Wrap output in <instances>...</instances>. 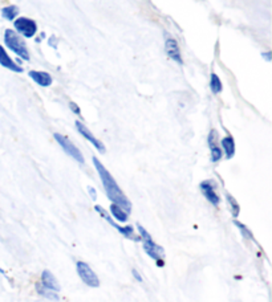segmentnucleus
I'll return each instance as SVG.
<instances>
[{"label":"nucleus","instance_id":"obj_1","mask_svg":"<svg viewBox=\"0 0 272 302\" xmlns=\"http://www.w3.org/2000/svg\"><path fill=\"white\" fill-rule=\"evenodd\" d=\"M93 165L97 170L98 175H100V179L102 182V186H104V190L106 192L107 198L112 203H115V204L120 205L125 212H128L130 214L131 212V203L128 198H126V195L121 191V188L120 186L117 185V182L115 180V178L112 176L111 172L107 171L105 166L98 161V158L93 157Z\"/></svg>","mask_w":272,"mask_h":302},{"label":"nucleus","instance_id":"obj_2","mask_svg":"<svg viewBox=\"0 0 272 302\" xmlns=\"http://www.w3.org/2000/svg\"><path fill=\"white\" fill-rule=\"evenodd\" d=\"M137 229L138 233H140V238L144 241V251L148 253V256H150L151 259L154 260L157 266L164 268L165 266V260H164V253L165 252H164V248L155 244L150 233L141 224H137Z\"/></svg>","mask_w":272,"mask_h":302},{"label":"nucleus","instance_id":"obj_3","mask_svg":"<svg viewBox=\"0 0 272 302\" xmlns=\"http://www.w3.org/2000/svg\"><path fill=\"white\" fill-rule=\"evenodd\" d=\"M4 44L10 50H12L14 53L23 60H30V53H28V48L25 43L23 41L21 36L17 34L16 31L6 29L4 31Z\"/></svg>","mask_w":272,"mask_h":302},{"label":"nucleus","instance_id":"obj_4","mask_svg":"<svg viewBox=\"0 0 272 302\" xmlns=\"http://www.w3.org/2000/svg\"><path fill=\"white\" fill-rule=\"evenodd\" d=\"M76 270H77L78 277H80L81 281L84 282L85 285L91 286V288H98L100 286L98 276L94 273V270L89 266V264L84 261H77L76 262Z\"/></svg>","mask_w":272,"mask_h":302},{"label":"nucleus","instance_id":"obj_5","mask_svg":"<svg viewBox=\"0 0 272 302\" xmlns=\"http://www.w3.org/2000/svg\"><path fill=\"white\" fill-rule=\"evenodd\" d=\"M94 209H96V211H97L98 214H100V215L102 216V218H104L105 220H106V222L112 225V227H113V228L117 229V231L120 232V233H121V235L124 236V237L129 238V240H134V241H141V238H140V236L135 235V233H134V228H133L131 225H126V227H121V225L116 224V223L113 222V219L111 218V215H109V214H107V212L105 211V209L102 208V207H100V205H96V207H94Z\"/></svg>","mask_w":272,"mask_h":302},{"label":"nucleus","instance_id":"obj_6","mask_svg":"<svg viewBox=\"0 0 272 302\" xmlns=\"http://www.w3.org/2000/svg\"><path fill=\"white\" fill-rule=\"evenodd\" d=\"M53 137L55 139H56V142L60 144V147H63V150L65 151V154L69 155L71 158H73L74 161L81 163V165H84V162H85L84 157H83V154H81V151L74 146V143H72V142L69 141L65 135L59 134V133H55Z\"/></svg>","mask_w":272,"mask_h":302},{"label":"nucleus","instance_id":"obj_7","mask_svg":"<svg viewBox=\"0 0 272 302\" xmlns=\"http://www.w3.org/2000/svg\"><path fill=\"white\" fill-rule=\"evenodd\" d=\"M14 27L17 31V34L27 37V39L34 37L37 32V24L35 23V20L28 19V17H17V19H15Z\"/></svg>","mask_w":272,"mask_h":302},{"label":"nucleus","instance_id":"obj_8","mask_svg":"<svg viewBox=\"0 0 272 302\" xmlns=\"http://www.w3.org/2000/svg\"><path fill=\"white\" fill-rule=\"evenodd\" d=\"M165 50L169 58H172L173 61H175V63L179 65L183 64V58H182L178 43H177V40H175L174 37L170 36L169 34H165Z\"/></svg>","mask_w":272,"mask_h":302},{"label":"nucleus","instance_id":"obj_9","mask_svg":"<svg viewBox=\"0 0 272 302\" xmlns=\"http://www.w3.org/2000/svg\"><path fill=\"white\" fill-rule=\"evenodd\" d=\"M201 192L203 194V196L206 198V200H208V203H211L214 207H218L221 203V198L219 195L215 191V183L212 180H203L199 185Z\"/></svg>","mask_w":272,"mask_h":302},{"label":"nucleus","instance_id":"obj_10","mask_svg":"<svg viewBox=\"0 0 272 302\" xmlns=\"http://www.w3.org/2000/svg\"><path fill=\"white\" fill-rule=\"evenodd\" d=\"M207 143L210 147V154H211V162L216 163L222 159V148L219 147V141H218V131L211 130L208 133L207 137Z\"/></svg>","mask_w":272,"mask_h":302},{"label":"nucleus","instance_id":"obj_11","mask_svg":"<svg viewBox=\"0 0 272 302\" xmlns=\"http://www.w3.org/2000/svg\"><path fill=\"white\" fill-rule=\"evenodd\" d=\"M76 129H77L78 133H80V134L83 135V137H84L85 139H87V141L91 142V143L93 144L94 147L97 148L98 153H101V154H104L105 151H106V150H105L104 143H102V142L98 141L97 138H96L93 134H92L91 131H89V129H88L84 124H81L80 121H76Z\"/></svg>","mask_w":272,"mask_h":302},{"label":"nucleus","instance_id":"obj_12","mask_svg":"<svg viewBox=\"0 0 272 302\" xmlns=\"http://www.w3.org/2000/svg\"><path fill=\"white\" fill-rule=\"evenodd\" d=\"M0 65L8 71H12L15 73H21L23 72V68L20 65H17V63H15L12 58L10 57V54L7 53V50L3 45H0Z\"/></svg>","mask_w":272,"mask_h":302},{"label":"nucleus","instance_id":"obj_13","mask_svg":"<svg viewBox=\"0 0 272 302\" xmlns=\"http://www.w3.org/2000/svg\"><path fill=\"white\" fill-rule=\"evenodd\" d=\"M41 285L52 290V292H60V285H59L58 280L53 276V273L49 272V270H43V273H41Z\"/></svg>","mask_w":272,"mask_h":302},{"label":"nucleus","instance_id":"obj_14","mask_svg":"<svg viewBox=\"0 0 272 302\" xmlns=\"http://www.w3.org/2000/svg\"><path fill=\"white\" fill-rule=\"evenodd\" d=\"M30 77L36 82L37 85H40L43 87H47L52 84V77H50L49 74L47 72H37V71H31Z\"/></svg>","mask_w":272,"mask_h":302},{"label":"nucleus","instance_id":"obj_15","mask_svg":"<svg viewBox=\"0 0 272 302\" xmlns=\"http://www.w3.org/2000/svg\"><path fill=\"white\" fill-rule=\"evenodd\" d=\"M221 146H222V153H225L226 158L231 159L235 154V141L231 135H227L221 141Z\"/></svg>","mask_w":272,"mask_h":302},{"label":"nucleus","instance_id":"obj_16","mask_svg":"<svg viewBox=\"0 0 272 302\" xmlns=\"http://www.w3.org/2000/svg\"><path fill=\"white\" fill-rule=\"evenodd\" d=\"M35 288H36V292L37 294H40L41 297H44V298H48V299H52V301H59V294L56 292H52V290H49V289L44 288L43 285H41V282H36L35 284Z\"/></svg>","mask_w":272,"mask_h":302},{"label":"nucleus","instance_id":"obj_17","mask_svg":"<svg viewBox=\"0 0 272 302\" xmlns=\"http://www.w3.org/2000/svg\"><path fill=\"white\" fill-rule=\"evenodd\" d=\"M111 212H112V215H113V218H115L117 222H121V223L128 222L129 214H128V212H125L124 209L120 207V205L115 204V203H112V204H111Z\"/></svg>","mask_w":272,"mask_h":302},{"label":"nucleus","instance_id":"obj_18","mask_svg":"<svg viewBox=\"0 0 272 302\" xmlns=\"http://www.w3.org/2000/svg\"><path fill=\"white\" fill-rule=\"evenodd\" d=\"M17 15H19V8H17V6H14V4L2 8V16H3L6 20L14 21L17 17Z\"/></svg>","mask_w":272,"mask_h":302},{"label":"nucleus","instance_id":"obj_19","mask_svg":"<svg viewBox=\"0 0 272 302\" xmlns=\"http://www.w3.org/2000/svg\"><path fill=\"white\" fill-rule=\"evenodd\" d=\"M210 89H211V92L214 94H219L223 89L222 81H221V78L215 73H212L211 78H210Z\"/></svg>","mask_w":272,"mask_h":302},{"label":"nucleus","instance_id":"obj_20","mask_svg":"<svg viewBox=\"0 0 272 302\" xmlns=\"http://www.w3.org/2000/svg\"><path fill=\"white\" fill-rule=\"evenodd\" d=\"M226 198H227V201H229V204H230V209H231V214L234 218H238L239 216V212H240V207H239L238 204V201L234 199V196L230 194L226 195Z\"/></svg>","mask_w":272,"mask_h":302},{"label":"nucleus","instance_id":"obj_21","mask_svg":"<svg viewBox=\"0 0 272 302\" xmlns=\"http://www.w3.org/2000/svg\"><path fill=\"white\" fill-rule=\"evenodd\" d=\"M234 224H235L236 228L240 231V233L243 235V237L247 238V240H254V235H252L251 231H250V229L247 228L244 224H242V223L238 222V220H235V222H234Z\"/></svg>","mask_w":272,"mask_h":302},{"label":"nucleus","instance_id":"obj_22","mask_svg":"<svg viewBox=\"0 0 272 302\" xmlns=\"http://www.w3.org/2000/svg\"><path fill=\"white\" fill-rule=\"evenodd\" d=\"M69 108H71V110L73 111L74 114H77V115L81 114V110H80V108H78V105L77 104H74V102H71V104H69Z\"/></svg>","mask_w":272,"mask_h":302},{"label":"nucleus","instance_id":"obj_23","mask_svg":"<svg viewBox=\"0 0 272 302\" xmlns=\"http://www.w3.org/2000/svg\"><path fill=\"white\" fill-rule=\"evenodd\" d=\"M131 275H133V277H134L138 282H142V276L140 275V272H138L137 269H133V270H131Z\"/></svg>","mask_w":272,"mask_h":302},{"label":"nucleus","instance_id":"obj_24","mask_svg":"<svg viewBox=\"0 0 272 302\" xmlns=\"http://www.w3.org/2000/svg\"><path fill=\"white\" fill-rule=\"evenodd\" d=\"M89 194H91V196L93 200H96V199H97V194H96V190H94V188L89 187Z\"/></svg>","mask_w":272,"mask_h":302},{"label":"nucleus","instance_id":"obj_25","mask_svg":"<svg viewBox=\"0 0 272 302\" xmlns=\"http://www.w3.org/2000/svg\"><path fill=\"white\" fill-rule=\"evenodd\" d=\"M0 273H2V275H6V273H4L3 269H2V266H0Z\"/></svg>","mask_w":272,"mask_h":302}]
</instances>
